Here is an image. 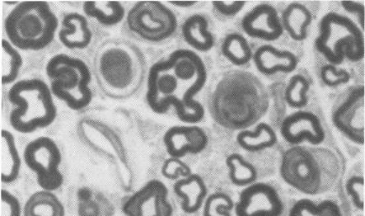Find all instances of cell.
<instances>
[{"label": "cell", "mask_w": 365, "mask_h": 216, "mask_svg": "<svg viewBox=\"0 0 365 216\" xmlns=\"http://www.w3.org/2000/svg\"><path fill=\"white\" fill-rule=\"evenodd\" d=\"M1 83L3 86L14 83L19 76L24 65V59L18 48L7 39H3Z\"/></svg>", "instance_id": "cell-27"}, {"label": "cell", "mask_w": 365, "mask_h": 216, "mask_svg": "<svg viewBox=\"0 0 365 216\" xmlns=\"http://www.w3.org/2000/svg\"><path fill=\"white\" fill-rule=\"evenodd\" d=\"M315 46L331 65L341 64L345 58L357 62L364 56L361 30L352 20L336 13L327 14L322 18Z\"/></svg>", "instance_id": "cell-8"}, {"label": "cell", "mask_w": 365, "mask_h": 216, "mask_svg": "<svg viewBox=\"0 0 365 216\" xmlns=\"http://www.w3.org/2000/svg\"><path fill=\"white\" fill-rule=\"evenodd\" d=\"M162 175L169 180H177L179 178H187L192 175L190 168L177 158H169L162 167Z\"/></svg>", "instance_id": "cell-33"}, {"label": "cell", "mask_w": 365, "mask_h": 216, "mask_svg": "<svg viewBox=\"0 0 365 216\" xmlns=\"http://www.w3.org/2000/svg\"><path fill=\"white\" fill-rule=\"evenodd\" d=\"M242 28L251 38L267 41H277L284 34L277 10L268 4H259L247 13L242 21Z\"/></svg>", "instance_id": "cell-15"}, {"label": "cell", "mask_w": 365, "mask_h": 216, "mask_svg": "<svg viewBox=\"0 0 365 216\" xmlns=\"http://www.w3.org/2000/svg\"><path fill=\"white\" fill-rule=\"evenodd\" d=\"M222 53L236 66L247 65L253 56L247 40L239 34H231L226 36L222 45Z\"/></svg>", "instance_id": "cell-26"}, {"label": "cell", "mask_w": 365, "mask_h": 216, "mask_svg": "<svg viewBox=\"0 0 365 216\" xmlns=\"http://www.w3.org/2000/svg\"><path fill=\"white\" fill-rule=\"evenodd\" d=\"M24 159L29 170L36 173L38 185L45 191L53 192L62 186L61 153L49 137L41 136L31 141L26 146Z\"/></svg>", "instance_id": "cell-10"}, {"label": "cell", "mask_w": 365, "mask_h": 216, "mask_svg": "<svg viewBox=\"0 0 365 216\" xmlns=\"http://www.w3.org/2000/svg\"><path fill=\"white\" fill-rule=\"evenodd\" d=\"M5 4H10V5H18L20 2L19 1H4Z\"/></svg>", "instance_id": "cell-39"}, {"label": "cell", "mask_w": 365, "mask_h": 216, "mask_svg": "<svg viewBox=\"0 0 365 216\" xmlns=\"http://www.w3.org/2000/svg\"><path fill=\"white\" fill-rule=\"evenodd\" d=\"M83 10L88 17L107 27L119 24L125 17V9L119 1H86Z\"/></svg>", "instance_id": "cell-25"}, {"label": "cell", "mask_w": 365, "mask_h": 216, "mask_svg": "<svg viewBox=\"0 0 365 216\" xmlns=\"http://www.w3.org/2000/svg\"><path fill=\"white\" fill-rule=\"evenodd\" d=\"M237 142L243 150L250 152L272 148L277 142L276 131L267 123H259L253 130H242L237 135Z\"/></svg>", "instance_id": "cell-23"}, {"label": "cell", "mask_w": 365, "mask_h": 216, "mask_svg": "<svg viewBox=\"0 0 365 216\" xmlns=\"http://www.w3.org/2000/svg\"><path fill=\"white\" fill-rule=\"evenodd\" d=\"M207 81L202 58L190 50H177L153 64L147 81V103L153 113L174 108L182 123L195 124L204 118L202 103L195 100Z\"/></svg>", "instance_id": "cell-1"}, {"label": "cell", "mask_w": 365, "mask_h": 216, "mask_svg": "<svg viewBox=\"0 0 365 216\" xmlns=\"http://www.w3.org/2000/svg\"><path fill=\"white\" fill-rule=\"evenodd\" d=\"M280 133L291 145H299L308 141L312 145H320L325 140V131L321 120L314 113L299 112L291 114L283 120Z\"/></svg>", "instance_id": "cell-14"}, {"label": "cell", "mask_w": 365, "mask_h": 216, "mask_svg": "<svg viewBox=\"0 0 365 216\" xmlns=\"http://www.w3.org/2000/svg\"><path fill=\"white\" fill-rule=\"evenodd\" d=\"M364 86L353 88L344 95L332 113V123L354 143L364 144Z\"/></svg>", "instance_id": "cell-11"}, {"label": "cell", "mask_w": 365, "mask_h": 216, "mask_svg": "<svg viewBox=\"0 0 365 216\" xmlns=\"http://www.w3.org/2000/svg\"><path fill=\"white\" fill-rule=\"evenodd\" d=\"M226 165L230 170V178L232 183L237 187L250 186L255 182L257 173L252 163L245 160L240 154L227 156Z\"/></svg>", "instance_id": "cell-28"}, {"label": "cell", "mask_w": 365, "mask_h": 216, "mask_svg": "<svg viewBox=\"0 0 365 216\" xmlns=\"http://www.w3.org/2000/svg\"><path fill=\"white\" fill-rule=\"evenodd\" d=\"M346 192L351 197L354 207L359 210L364 209V179L361 176L351 177L346 182Z\"/></svg>", "instance_id": "cell-34"}, {"label": "cell", "mask_w": 365, "mask_h": 216, "mask_svg": "<svg viewBox=\"0 0 365 216\" xmlns=\"http://www.w3.org/2000/svg\"><path fill=\"white\" fill-rule=\"evenodd\" d=\"M93 33L86 16L70 13L62 20L59 40L62 45L70 50H83L91 43Z\"/></svg>", "instance_id": "cell-18"}, {"label": "cell", "mask_w": 365, "mask_h": 216, "mask_svg": "<svg viewBox=\"0 0 365 216\" xmlns=\"http://www.w3.org/2000/svg\"><path fill=\"white\" fill-rule=\"evenodd\" d=\"M94 71L100 86L114 98L133 94L140 87L144 73L139 51L120 41H109L99 47Z\"/></svg>", "instance_id": "cell-4"}, {"label": "cell", "mask_w": 365, "mask_h": 216, "mask_svg": "<svg viewBox=\"0 0 365 216\" xmlns=\"http://www.w3.org/2000/svg\"><path fill=\"white\" fill-rule=\"evenodd\" d=\"M173 188L174 192L182 199L184 212L193 214L202 207L207 188L202 177L192 173L177 182Z\"/></svg>", "instance_id": "cell-19"}, {"label": "cell", "mask_w": 365, "mask_h": 216, "mask_svg": "<svg viewBox=\"0 0 365 216\" xmlns=\"http://www.w3.org/2000/svg\"><path fill=\"white\" fill-rule=\"evenodd\" d=\"M58 25L59 20L49 3L23 1L5 19L4 31L16 48L38 51L52 43Z\"/></svg>", "instance_id": "cell-5"}, {"label": "cell", "mask_w": 365, "mask_h": 216, "mask_svg": "<svg viewBox=\"0 0 365 216\" xmlns=\"http://www.w3.org/2000/svg\"><path fill=\"white\" fill-rule=\"evenodd\" d=\"M284 205L277 190L267 183H253L240 194L237 216H280Z\"/></svg>", "instance_id": "cell-13"}, {"label": "cell", "mask_w": 365, "mask_h": 216, "mask_svg": "<svg viewBox=\"0 0 365 216\" xmlns=\"http://www.w3.org/2000/svg\"><path fill=\"white\" fill-rule=\"evenodd\" d=\"M63 204L55 194L49 191L36 192L26 202L24 216H65Z\"/></svg>", "instance_id": "cell-24"}, {"label": "cell", "mask_w": 365, "mask_h": 216, "mask_svg": "<svg viewBox=\"0 0 365 216\" xmlns=\"http://www.w3.org/2000/svg\"><path fill=\"white\" fill-rule=\"evenodd\" d=\"M208 136L197 125L173 126L163 136L168 154L181 159L188 154L202 152L208 145Z\"/></svg>", "instance_id": "cell-16"}, {"label": "cell", "mask_w": 365, "mask_h": 216, "mask_svg": "<svg viewBox=\"0 0 365 216\" xmlns=\"http://www.w3.org/2000/svg\"><path fill=\"white\" fill-rule=\"evenodd\" d=\"M213 7L217 12L222 15L226 16V17H232L242 11V9L245 8V1H213Z\"/></svg>", "instance_id": "cell-36"}, {"label": "cell", "mask_w": 365, "mask_h": 216, "mask_svg": "<svg viewBox=\"0 0 365 216\" xmlns=\"http://www.w3.org/2000/svg\"><path fill=\"white\" fill-rule=\"evenodd\" d=\"M289 216H342L341 209L334 202L316 204L309 199L299 200L290 210Z\"/></svg>", "instance_id": "cell-29"}, {"label": "cell", "mask_w": 365, "mask_h": 216, "mask_svg": "<svg viewBox=\"0 0 365 216\" xmlns=\"http://www.w3.org/2000/svg\"><path fill=\"white\" fill-rule=\"evenodd\" d=\"M342 7L346 11L358 15L359 24H361L362 30H364V5L361 3L354 1H342Z\"/></svg>", "instance_id": "cell-37"}, {"label": "cell", "mask_w": 365, "mask_h": 216, "mask_svg": "<svg viewBox=\"0 0 365 216\" xmlns=\"http://www.w3.org/2000/svg\"><path fill=\"white\" fill-rule=\"evenodd\" d=\"M168 3L178 8H190L197 4V1H168Z\"/></svg>", "instance_id": "cell-38"}, {"label": "cell", "mask_w": 365, "mask_h": 216, "mask_svg": "<svg viewBox=\"0 0 365 216\" xmlns=\"http://www.w3.org/2000/svg\"><path fill=\"white\" fill-rule=\"evenodd\" d=\"M280 20L283 29L287 31L291 38L302 41L308 36V29L313 21V16L303 4L294 2L284 9Z\"/></svg>", "instance_id": "cell-21"}, {"label": "cell", "mask_w": 365, "mask_h": 216, "mask_svg": "<svg viewBox=\"0 0 365 216\" xmlns=\"http://www.w3.org/2000/svg\"><path fill=\"white\" fill-rule=\"evenodd\" d=\"M173 212L168 190L158 180L147 182L123 205L126 216H172Z\"/></svg>", "instance_id": "cell-12"}, {"label": "cell", "mask_w": 365, "mask_h": 216, "mask_svg": "<svg viewBox=\"0 0 365 216\" xmlns=\"http://www.w3.org/2000/svg\"><path fill=\"white\" fill-rule=\"evenodd\" d=\"M341 171V161L335 152L322 147H293L285 151L280 165L284 181L307 195L329 191L339 178Z\"/></svg>", "instance_id": "cell-3"}, {"label": "cell", "mask_w": 365, "mask_h": 216, "mask_svg": "<svg viewBox=\"0 0 365 216\" xmlns=\"http://www.w3.org/2000/svg\"><path fill=\"white\" fill-rule=\"evenodd\" d=\"M234 207V202L227 195L214 193L205 202L203 216H231Z\"/></svg>", "instance_id": "cell-31"}, {"label": "cell", "mask_w": 365, "mask_h": 216, "mask_svg": "<svg viewBox=\"0 0 365 216\" xmlns=\"http://www.w3.org/2000/svg\"><path fill=\"white\" fill-rule=\"evenodd\" d=\"M269 108L263 83L250 73H229L218 83L211 102V113L220 125L245 130L257 123Z\"/></svg>", "instance_id": "cell-2"}, {"label": "cell", "mask_w": 365, "mask_h": 216, "mask_svg": "<svg viewBox=\"0 0 365 216\" xmlns=\"http://www.w3.org/2000/svg\"><path fill=\"white\" fill-rule=\"evenodd\" d=\"M254 63L259 72L266 76L274 73L293 72L298 66V59L292 52L276 48L271 45H264L253 56Z\"/></svg>", "instance_id": "cell-17"}, {"label": "cell", "mask_w": 365, "mask_h": 216, "mask_svg": "<svg viewBox=\"0 0 365 216\" xmlns=\"http://www.w3.org/2000/svg\"><path fill=\"white\" fill-rule=\"evenodd\" d=\"M127 25L140 38L150 42L170 38L178 29L176 15L160 1H140L130 9Z\"/></svg>", "instance_id": "cell-9"}, {"label": "cell", "mask_w": 365, "mask_h": 216, "mask_svg": "<svg viewBox=\"0 0 365 216\" xmlns=\"http://www.w3.org/2000/svg\"><path fill=\"white\" fill-rule=\"evenodd\" d=\"M15 108L9 115L12 128L22 134L48 128L57 117L51 88L40 78H28L14 83L8 94Z\"/></svg>", "instance_id": "cell-6"}, {"label": "cell", "mask_w": 365, "mask_h": 216, "mask_svg": "<svg viewBox=\"0 0 365 216\" xmlns=\"http://www.w3.org/2000/svg\"><path fill=\"white\" fill-rule=\"evenodd\" d=\"M21 205L17 197L2 189L1 216H21Z\"/></svg>", "instance_id": "cell-35"}, {"label": "cell", "mask_w": 365, "mask_h": 216, "mask_svg": "<svg viewBox=\"0 0 365 216\" xmlns=\"http://www.w3.org/2000/svg\"><path fill=\"white\" fill-rule=\"evenodd\" d=\"M321 78L327 87L335 88L350 82L351 75L343 68L338 70L334 65L328 64L321 68Z\"/></svg>", "instance_id": "cell-32"}, {"label": "cell", "mask_w": 365, "mask_h": 216, "mask_svg": "<svg viewBox=\"0 0 365 216\" xmlns=\"http://www.w3.org/2000/svg\"><path fill=\"white\" fill-rule=\"evenodd\" d=\"M309 82L303 76L295 75L291 77L288 86L285 89V101L291 108H304L309 103L307 93L309 91Z\"/></svg>", "instance_id": "cell-30"}, {"label": "cell", "mask_w": 365, "mask_h": 216, "mask_svg": "<svg viewBox=\"0 0 365 216\" xmlns=\"http://www.w3.org/2000/svg\"><path fill=\"white\" fill-rule=\"evenodd\" d=\"M22 161L14 135L8 130H1V181L12 183L17 180Z\"/></svg>", "instance_id": "cell-22"}, {"label": "cell", "mask_w": 365, "mask_h": 216, "mask_svg": "<svg viewBox=\"0 0 365 216\" xmlns=\"http://www.w3.org/2000/svg\"><path fill=\"white\" fill-rule=\"evenodd\" d=\"M208 21L204 16H190L182 25V31L185 41L193 49L207 52L213 48L215 38L208 29Z\"/></svg>", "instance_id": "cell-20"}, {"label": "cell", "mask_w": 365, "mask_h": 216, "mask_svg": "<svg viewBox=\"0 0 365 216\" xmlns=\"http://www.w3.org/2000/svg\"><path fill=\"white\" fill-rule=\"evenodd\" d=\"M46 75L51 80L52 94L65 102L68 108L79 110L91 103V71L83 60L67 54H57L47 63Z\"/></svg>", "instance_id": "cell-7"}]
</instances>
